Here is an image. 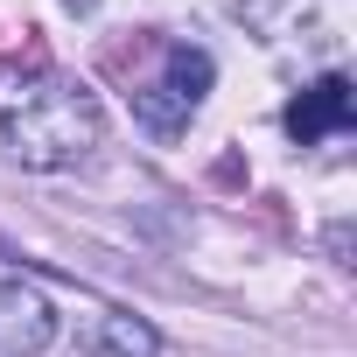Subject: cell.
I'll return each mask as SVG.
<instances>
[{
  "label": "cell",
  "instance_id": "7",
  "mask_svg": "<svg viewBox=\"0 0 357 357\" xmlns=\"http://www.w3.org/2000/svg\"><path fill=\"white\" fill-rule=\"evenodd\" d=\"M70 8H77V15H91V0H70Z\"/></svg>",
  "mask_w": 357,
  "mask_h": 357
},
{
  "label": "cell",
  "instance_id": "5",
  "mask_svg": "<svg viewBox=\"0 0 357 357\" xmlns=\"http://www.w3.org/2000/svg\"><path fill=\"white\" fill-rule=\"evenodd\" d=\"M238 15L266 29V43H336L343 0H238Z\"/></svg>",
  "mask_w": 357,
  "mask_h": 357
},
{
  "label": "cell",
  "instance_id": "4",
  "mask_svg": "<svg viewBox=\"0 0 357 357\" xmlns=\"http://www.w3.org/2000/svg\"><path fill=\"white\" fill-rule=\"evenodd\" d=\"M350 119H357V98H350V77H343V70L315 77V84H308L301 98H287V112H280V126H287L294 147H315V140H329V133H350Z\"/></svg>",
  "mask_w": 357,
  "mask_h": 357
},
{
  "label": "cell",
  "instance_id": "3",
  "mask_svg": "<svg viewBox=\"0 0 357 357\" xmlns=\"http://www.w3.org/2000/svg\"><path fill=\"white\" fill-rule=\"evenodd\" d=\"M56 343V308L22 273H0V357H36Z\"/></svg>",
  "mask_w": 357,
  "mask_h": 357
},
{
  "label": "cell",
  "instance_id": "1",
  "mask_svg": "<svg viewBox=\"0 0 357 357\" xmlns=\"http://www.w3.org/2000/svg\"><path fill=\"white\" fill-rule=\"evenodd\" d=\"M105 119L98 98L63 77V70H29V77H0V140L22 168H70L98 147Z\"/></svg>",
  "mask_w": 357,
  "mask_h": 357
},
{
  "label": "cell",
  "instance_id": "6",
  "mask_svg": "<svg viewBox=\"0 0 357 357\" xmlns=\"http://www.w3.org/2000/svg\"><path fill=\"white\" fill-rule=\"evenodd\" d=\"M91 343H98V357H154L161 350V336L140 315H126V308H105L98 329H91Z\"/></svg>",
  "mask_w": 357,
  "mask_h": 357
},
{
  "label": "cell",
  "instance_id": "2",
  "mask_svg": "<svg viewBox=\"0 0 357 357\" xmlns=\"http://www.w3.org/2000/svg\"><path fill=\"white\" fill-rule=\"evenodd\" d=\"M211 77H218L211 50H197V43H154V70L126 84V105H133V119L154 140H175V133L197 119Z\"/></svg>",
  "mask_w": 357,
  "mask_h": 357
}]
</instances>
